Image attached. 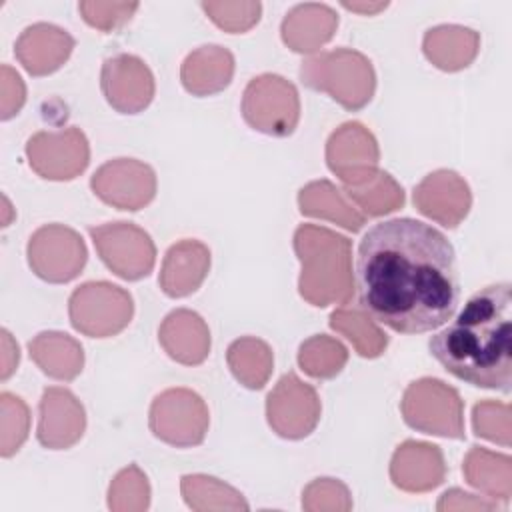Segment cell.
Returning <instances> with one entry per match:
<instances>
[{
  "instance_id": "2",
  "label": "cell",
  "mask_w": 512,
  "mask_h": 512,
  "mask_svg": "<svg viewBox=\"0 0 512 512\" xmlns=\"http://www.w3.org/2000/svg\"><path fill=\"white\" fill-rule=\"evenodd\" d=\"M512 286L490 284L472 294L456 318L434 334L428 350L454 378L476 388L510 394Z\"/></svg>"
},
{
  "instance_id": "30",
  "label": "cell",
  "mask_w": 512,
  "mask_h": 512,
  "mask_svg": "<svg viewBox=\"0 0 512 512\" xmlns=\"http://www.w3.org/2000/svg\"><path fill=\"white\" fill-rule=\"evenodd\" d=\"M344 194L362 208L364 216H382L404 206L402 186L388 174L378 170L370 180L358 186H344Z\"/></svg>"
},
{
  "instance_id": "5",
  "label": "cell",
  "mask_w": 512,
  "mask_h": 512,
  "mask_svg": "<svg viewBox=\"0 0 512 512\" xmlns=\"http://www.w3.org/2000/svg\"><path fill=\"white\" fill-rule=\"evenodd\" d=\"M404 422L424 434L462 440L464 402L460 394L438 378H420L408 384L400 402Z\"/></svg>"
},
{
  "instance_id": "13",
  "label": "cell",
  "mask_w": 512,
  "mask_h": 512,
  "mask_svg": "<svg viewBox=\"0 0 512 512\" xmlns=\"http://www.w3.org/2000/svg\"><path fill=\"white\" fill-rule=\"evenodd\" d=\"M90 188L104 204L136 212L154 200L156 174L136 158H114L94 172Z\"/></svg>"
},
{
  "instance_id": "35",
  "label": "cell",
  "mask_w": 512,
  "mask_h": 512,
  "mask_svg": "<svg viewBox=\"0 0 512 512\" xmlns=\"http://www.w3.org/2000/svg\"><path fill=\"white\" fill-rule=\"evenodd\" d=\"M126 496H130V508L146 510L150 504V486L146 476L138 466L124 468L110 484L108 490V506L112 510H122Z\"/></svg>"
},
{
  "instance_id": "4",
  "label": "cell",
  "mask_w": 512,
  "mask_h": 512,
  "mask_svg": "<svg viewBox=\"0 0 512 512\" xmlns=\"http://www.w3.org/2000/svg\"><path fill=\"white\" fill-rule=\"evenodd\" d=\"M300 80L310 90L328 94L348 112L362 110L376 90L372 62L352 48H336L306 58L300 64Z\"/></svg>"
},
{
  "instance_id": "12",
  "label": "cell",
  "mask_w": 512,
  "mask_h": 512,
  "mask_svg": "<svg viewBox=\"0 0 512 512\" xmlns=\"http://www.w3.org/2000/svg\"><path fill=\"white\" fill-rule=\"evenodd\" d=\"M30 168L46 180H72L90 162V148L84 132L68 126L58 132H36L26 142Z\"/></svg>"
},
{
  "instance_id": "28",
  "label": "cell",
  "mask_w": 512,
  "mask_h": 512,
  "mask_svg": "<svg viewBox=\"0 0 512 512\" xmlns=\"http://www.w3.org/2000/svg\"><path fill=\"white\" fill-rule=\"evenodd\" d=\"M226 362L230 366V372L242 386L250 390H260L272 374L274 356L264 340L254 336H242L228 346Z\"/></svg>"
},
{
  "instance_id": "36",
  "label": "cell",
  "mask_w": 512,
  "mask_h": 512,
  "mask_svg": "<svg viewBox=\"0 0 512 512\" xmlns=\"http://www.w3.org/2000/svg\"><path fill=\"white\" fill-rule=\"evenodd\" d=\"M472 426L476 436L510 446V408L498 402H478L472 410Z\"/></svg>"
},
{
  "instance_id": "7",
  "label": "cell",
  "mask_w": 512,
  "mask_h": 512,
  "mask_svg": "<svg viewBox=\"0 0 512 512\" xmlns=\"http://www.w3.org/2000/svg\"><path fill=\"white\" fill-rule=\"evenodd\" d=\"M244 122L268 136H290L300 120V96L296 86L278 74L252 78L242 94Z\"/></svg>"
},
{
  "instance_id": "3",
  "label": "cell",
  "mask_w": 512,
  "mask_h": 512,
  "mask_svg": "<svg viewBox=\"0 0 512 512\" xmlns=\"http://www.w3.org/2000/svg\"><path fill=\"white\" fill-rule=\"evenodd\" d=\"M294 252L302 262L298 290L306 302L318 308L350 302L354 294L352 246L346 236L322 226L302 224L294 232Z\"/></svg>"
},
{
  "instance_id": "37",
  "label": "cell",
  "mask_w": 512,
  "mask_h": 512,
  "mask_svg": "<svg viewBox=\"0 0 512 512\" xmlns=\"http://www.w3.org/2000/svg\"><path fill=\"white\" fill-rule=\"evenodd\" d=\"M78 10L86 24L102 32H112L124 26L138 10V2H80Z\"/></svg>"
},
{
  "instance_id": "18",
  "label": "cell",
  "mask_w": 512,
  "mask_h": 512,
  "mask_svg": "<svg viewBox=\"0 0 512 512\" xmlns=\"http://www.w3.org/2000/svg\"><path fill=\"white\" fill-rule=\"evenodd\" d=\"M392 484L404 492H428L446 478L442 450L436 444L406 440L400 444L390 462Z\"/></svg>"
},
{
  "instance_id": "40",
  "label": "cell",
  "mask_w": 512,
  "mask_h": 512,
  "mask_svg": "<svg viewBox=\"0 0 512 512\" xmlns=\"http://www.w3.org/2000/svg\"><path fill=\"white\" fill-rule=\"evenodd\" d=\"M344 8H348V10H354V12H368V14H374V12H378V10H384L386 6H388V2H380V4H348V2H344L342 4Z\"/></svg>"
},
{
  "instance_id": "24",
  "label": "cell",
  "mask_w": 512,
  "mask_h": 512,
  "mask_svg": "<svg viewBox=\"0 0 512 512\" xmlns=\"http://www.w3.org/2000/svg\"><path fill=\"white\" fill-rule=\"evenodd\" d=\"M480 48V36L464 26L442 24L424 34L426 58L444 72H456L472 64Z\"/></svg>"
},
{
  "instance_id": "33",
  "label": "cell",
  "mask_w": 512,
  "mask_h": 512,
  "mask_svg": "<svg viewBox=\"0 0 512 512\" xmlns=\"http://www.w3.org/2000/svg\"><path fill=\"white\" fill-rule=\"evenodd\" d=\"M0 404H2V448L0 454L4 458L12 456L18 452L22 442L28 436V424H30V414L28 406L22 402V398L2 392L0 394Z\"/></svg>"
},
{
  "instance_id": "25",
  "label": "cell",
  "mask_w": 512,
  "mask_h": 512,
  "mask_svg": "<svg viewBox=\"0 0 512 512\" xmlns=\"http://www.w3.org/2000/svg\"><path fill=\"white\" fill-rule=\"evenodd\" d=\"M30 358L56 380H74L84 366V350L78 340L64 332H42L28 342Z\"/></svg>"
},
{
  "instance_id": "27",
  "label": "cell",
  "mask_w": 512,
  "mask_h": 512,
  "mask_svg": "<svg viewBox=\"0 0 512 512\" xmlns=\"http://www.w3.org/2000/svg\"><path fill=\"white\" fill-rule=\"evenodd\" d=\"M464 478L470 486L488 494V498H500L504 502L510 500L512 494V474H510V456L496 454L480 446H472V450L464 458L462 466Z\"/></svg>"
},
{
  "instance_id": "34",
  "label": "cell",
  "mask_w": 512,
  "mask_h": 512,
  "mask_svg": "<svg viewBox=\"0 0 512 512\" xmlns=\"http://www.w3.org/2000/svg\"><path fill=\"white\" fill-rule=\"evenodd\" d=\"M202 10L222 30L240 34L250 30L262 12L260 2H202Z\"/></svg>"
},
{
  "instance_id": "20",
  "label": "cell",
  "mask_w": 512,
  "mask_h": 512,
  "mask_svg": "<svg viewBox=\"0 0 512 512\" xmlns=\"http://www.w3.org/2000/svg\"><path fill=\"white\" fill-rule=\"evenodd\" d=\"M210 270V250L200 240H180L164 256L158 284L170 298H184L200 288Z\"/></svg>"
},
{
  "instance_id": "16",
  "label": "cell",
  "mask_w": 512,
  "mask_h": 512,
  "mask_svg": "<svg viewBox=\"0 0 512 512\" xmlns=\"http://www.w3.org/2000/svg\"><path fill=\"white\" fill-rule=\"evenodd\" d=\"M414 206L426 218L456 228L470 212L472 194L466 180L454 170H436L414 188Z\"/></svg>"
},
{
  "instance_id": "23",
  "label": "cell",
  "mask_w": 512,
  "mask_h": 512,
  "mask_svg": "<svg viewBox=\"0 0 512 512\" xmlns=\"http://www.w3.org/2000/svg\"><path fill=\"white\" fill-rule=\"evenodd\" d=\"M234 76V56L230 50L208 44L190 52L180 68L182 86L194 96H212L228 88Z\"/></svg>"
},
{
  "instance_id": "21",
  "label": "cell",
  "mask_w": 512,
  "mask_h": 512,
  "mask_svg": "<svg viewBox=\"0 0 512 512\" xmlns=\"http://www.w3.org/2000/svg\"><path fill=\"white\" fill-rule=\"evenodd\" d=\"M164 352L184 366H198L210 354V330L200 314L180 308L170 312L158 328Z\"/></svg>"
},
{
  "instance_id": "11",
  "label": "cell",
  "mask_w": 512,
  "mask_h": 512,
  "mask_svg": "<svg viewBox=\"0 0 512 512\" xmlns=\"http://www.w3.org/2000/svg\"><path fill=\"white\" fill-rule=\"evenodd\" d=\"M320 412L318 392L294 372L284 374L266 398V420L270 428L288 440L310 436L320 422Z\"/></svg>"
},
{
  "instance_id": "39",
  "label": "cell",
  "mask_w": 512,
  "mask_h": 512,
  "mask_svg": "<svg viewBox=\"0 0 512 512\" xmlns=\"http://www.w3.org/2000/svg\"><path fill=\"white\" fill-rule=\"evenodd\" d=\"M26 100V90H24V82L18 76V72H14L10 66H2V112L0 118L8 120L14 114H18V110L22 108Z\"/></svg>"
},
{
  "instance_id": "32",
  "label": "cell",
  "mask_w": 512,
  "mask_h": 512,
  "mask_svg": "<svg viewBox=\"0 0 512 512\" xmlns=\"http://www.w3.org/2000/svg\"><path fill=\"white\" fill-rule=\"evenodd\" d=\"M180 488L186 504L194 510L214 508V498H218L226 508L248 510V502L242 498V494L214 476L186 474L180 480Z\"/></svg>"
},
{
  "instance_id": "17",
  "label": "cell",
  "mask_w": 512,
  "mask_h": 512,
  "mask_svg": "<svg viewBox=\"0 0 512 512\" xmlns=\"http://www.w3.org/2000/svg\"><path fill=\"white\" fill-rule=\"evenodd\" d=\"M38 416V442L50 450H66L74 446L86 428V414L78 398L60 386L42 392Z\"/></svg>"
},
{
  "instance_id": "14",
  "label": "cell",
  "mask_w": 512,
  "mask_h": 512,
  "mask_svg": "<svg viewBox=\"0 0 512 512\" xmlns=\"http://www.w3.org/2000/svg\"><path fill=\"white\" fill-rule=\"evenodd\" d=\"M380 150L374 134L360 122H344L326 142V164L344 186H358L378 172Z\"/></svg>"
},
{
  "instance_id": "26",
  "label": "cell",
  "mask_w": 512,
  "mask_h": 512,
  "mask_svg": "<svg viewBox=\"0 0 512 512\" xmlns=\"http://www.w3.org/2000/svg\"><path fill=\"white\" fill-rule=\"evenodd\" d=\"M298 206L304 216L336 222L350 232H358L366 222V216L360 214L352 202H348V196H344V192L338 190L330 180L306 184L298 192Z\"/></svg>"
},
{
  "instance_id": "22",
  "label": "cell",
  "mask_w": 512,
  "mask_h": 512,
  "mask_svg": "<svg viewBox=\"0 0 512 512\" xmlns=\"http://www.w3.org/2000/svg\"><path fill=\"white\" fill-rule=\"evenodd\" d=\"M338 16L326 4H298L282 20L280 32L284 44L300 54L316 52L336 32Z\"/></svg>"
},
{
  "instance_id": "8",
  "label": "cell",
  "mask_w": 512,
  "mask_h": 512,
  "mask_svg": "<svg viewBox=\"0 0 512 512\" xmlns=\"http://www.w3.org/2000/svg\"><path fill=\"white\" fill-rule=\"evenodd\" d=\"M148 424L158 440L176 448H190L204 442L210 414L194 390L170 388L152 400Z\"/></svg>"
},
{
  "instance_id": "10",
  "label": "cell",
  "mask_w": 512,
  "mask_h": 512,
  "mask_svg": "<svg viewBox=\"0 0 512 512\" xmlns=\"http://www.w3.org/2000/svg\"><path fill=\"white\" fill-rule=\"evenodd\" d=\"M26 254L32 272L50 284H66L74 280L88 258L80 234L64 224L40 226L30 236Z\"/></svg>"
},
{
  "instance_id": "38",
  "label": "cell",
  "mask_w": 512,
  "mask_h": 512,
  "mask_svg": "<svg viewBox=\"0 0 512 512\" xmlns=\"http://www.w3.org/2000/svg\"><path fill=\"white\" fill-rule=\"evenodd\" d=\"M314 496H322V502H318L316 510H322V508L350 510L352 508L348 488L334 478H318L312 484H308L302 492V498H314Z\"/></svg>"
},
{
  "instance_id": "9",
  "label": "cell",
  "mask_w": 512,
  "mask_h": 512,
  "mask_svg": "<svg viewBox=\"0 0 512 512\" xmlns=\"http://www.w3.org/2000/svg\"><path fill=\"white\" fill-rule=\"evenodd\" d=\"M88 234L100 260L122 280L146 278L156 262V246L150 234L132 222H108L90 226Z\"/></svg>"
},
{
  "instance_id": "15",
  "label": "cell",
  "mask_w": 512,
  "mask_h": 512,
  "mask_svg": "<svg viewBox=\"0 0 512 512\" xmlns=\"http://www.w3.org/2000/svg\"><path fill=\"white\" fill-rule=\"evenodd\" d=\"M100 88L106 102L120 114H138L154 98V76L134 54H114L102 62Z\"/></svg>"
},
{
  "instance_id": "31",
  "label": "cell",
  "mask_w": 512,
  "mask_h": 512,
  "mask_svg": "<svg viewBox=\"0 0 512 512\" xmlns=\"http://www.w3.org/2000/svg\"><path fill=\"white\" fill-rule=\"evenodd\" d=\"M346 362H348L346 346L340 340L330 338L326 334H316L308 338L306 342L300 344V350H298V364L312 378H320V380L334 378L336 374H340Z\"/></svg>"
},
{
  "instance_id": "6",
  "label": "cell",
  "mask_w": 512,
  "mask_h": 512,
  "mask_svg": "<svg viewBox=\"0 0 512 512\" xmlns=\"http://www.w3.org/2000/svg\"><path fill=\"white\" fill-rule=\"evenodd\" d=\"M68 316L74 330L90 338L120 334L134 316V300L128 290L98 280L78 286L68 300Z\"/></svg>"
},
{
  "instance_id": "19",
  "label": "cell",
  "mask_w": 512,
  "mask_h": 512,
  "mask_svg": "<svg viewBox=\"0 0 512 512\" xmlns=\"http://www.w3.org/2000/svg\"><path fill=\"white\" fill-rule=\"evenodd\" d=\"M74 44V38L66 30L38 22L18 36L14 54L28 74L46 76L56 72L68 60Z\"/></svg>"
},
{
  "instance_id": "29",
  "label": "cell",
  "mask_w": 512,
  "mask_h": 512,
  "mask_svg": "<svg viewBox=\"0 0 512 512\" xmlns=\"http://www.w3.org/2000/svg\"><path fill=\"white\" fill-rule=\"evenodd\" d=\"M330 328L346 336L354 344L356 352L364 358L380 356L388 344L386 334L360 306L334 310L330 314Z\"/></svg>"
},
{
  "instance_id": "1",
  "label": "cell",
  "mask_w": 512,
  "mask_h": 512,
  "mask_svg": "<svg viewBox=\"0 0 512 512\" xmlns=\"http://www.w3.org/2000/svg\"><path fill=\"white\" fill-rule=\"evenodd\" d=\"M356 288L376 322L400 334L432 332L460 302L454 246L422 220L376 222L358 244Z\"/></svg>"
}]
</instances>
